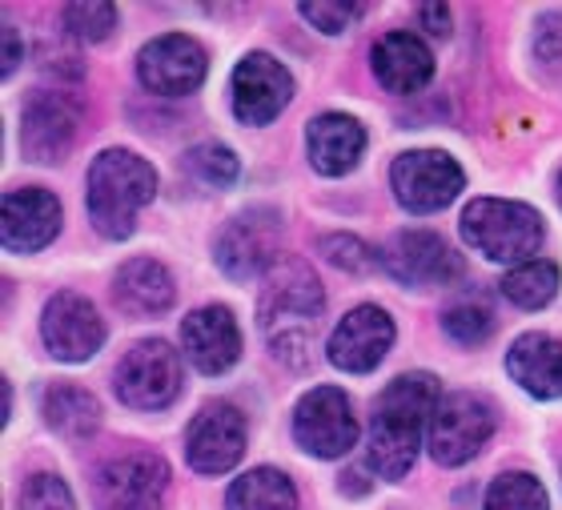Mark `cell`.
Returning a JSON list of instances; mask_svg holds the SVG:
<instances>
[{"instance_id": "6da1fadb", "label": "cell", "mask_w": 562, "mask_h": 510, "mask_svg": "<svg viewBox=\"0 0 562 510\" xmlns=\"http://www.w3.org/2000/svg\"><path fill=\"white\" fill-rule=\"evenodd\" d=\"M322 310H326V293H322V281L314 278L310 262L281 257L261 286L258 322L270 337V350L281 362H290L293 370L310 366V358H314Z\"/></svg>"}, {"instance_id": "7a4b0ae2", "label": "cell", "mask_w": 562, "mask_h": 510, "mask_svg": "<svg viewBox=\"0 0 562 510\" xmlns=\"http://www.w3.org/2000/svg\"><path fill=\"white\" fill-rule=\"evenodd\" d=\"M442 402L434 374H402L382 390L370 422V466L386 483L411 475L422 434H430V418Z\"/></svg>"}, {"instance_id": "3957f363", "label": "cell", "mask_w": 562, "mask_h": 510, "mask_svg": "<svg viewBox=\"0 0 562 510\" xmlns=\"http://www.w3.org/2000/svg\"><path fill=\"white\" fill-rule=\"evenodd\" d=\"M157 198V169L130 149H105L89 165L85 206L101 237L125 242L137 230V213Z\"/></svg>"}, {"instance_id": "277c9868", "label": "cell", "mask_w": 562, "mask_h": 510, "mask_svg": "<svg viewBox=\"0 0 562 510\" xmlns=\"http://www.w3.org/2000/svg\"><path fill=\"white\" fill-rule=\"evenodd\" d=\"M542 213L522 201L479 198L462 213V237L479 250L486 262H530L542 245Z\"/></svg>"}, {"instance_id": "5b68a950", "label": "cell", "mask_w": 562, "mask_h": 510, "mask_svg": "<svg viewBox=\"0 0 562 510\" xmlns=\"http://www.w3.org/2000/svg\"><path fill=\"white\" fill-rule=\"evenodd\" d=\"M281 237H285V221L278 209H246V213L225 221V230L217 233V266L234 281L261 278L266 269L281 262Z\"/></svg>"}, {"instance_id": "8992f818", "label": "cell", "mask_w": 562, "mask_h": 510, "mask_svg": "<svg viewBox=\"0 0 562 510\" xmlns=\"http://www.w3.org/2000/svg\"><path fill=\"white\" fill-rule=\"evenodd\" d=\"M390 186H394V198H398L402 209H411V213H438V209L450 206L462 193L467 174H462V165L450 153L411 149L394 157Z\"/></svg>"}, {"instance_id": "52a82bcc", "label": "cell", "mask_w": 562, "mask_h": 510, "mask_svg": "<svg viewBox=\"0 0 562 510\" xmlns=\"http://www.w3.org/2000/svg\"><path fill=\"white\" fill-rule=\"evenodd\" d=\"M165 490H169V466L153 451L117 454L93 478L101 510H161Z\"/></svg>"}, {"instance_id": "ba28073f", "label": "cell", "mask_w": 562, "mask_h": 510, "mask_svg": "<svg viewBox=\"0 0 562 510\" xmlns=\"http://www.w3.org/2000/svg\"><path fill=\"white\" fill-rule=\"evenodd\" d=\"M181 395V358L161 337L137 342L117 366V398L133 410H165Z\"/></svg>"}, {"instance_id": "9c48e42d", "label": "cell", "mask_w": 562, "mask_h": 510, "mask_svg": "<svg viewBox=\"0 0 562 510\" xmlns=\"http://www.w3.org/2000/svg\"><path fill=\"white\" fill-rule=\"evenodd\" d=\"M293 439L314 458H341L358 442V418L338 386H314L293 410Z\"/></svg>"}, {"instance_id": "30bf717a", "label": "cell", "mask_w": 562, "mask_h": 510, "mask_svg": "<svg viewBox=\"0 0 562 510\" xmlns=\"http://www.w3.org/2000/svg\"><path fill=\"white\" fill-rule=\"evenodd\" d=\"M382 266L402 281V286H418V290H446L458 286L467 274L462 254H454L450 245L430 230H402L390 237L382 250Z\"/></svg>"}, {"instance_id": "8fae6325", "label": "cell", "mask_w": 562, "mask_h": 510, "mask_svg": "<svg viewBox=\"0 0 562 510\" xmlns=\"http://www.w3.org/2000/svg\"><path fill=\"white\" fill-rule=\"evenodd\" d=\"M494 410L479 395H446L430 418V454L434 463L462 466L491 442Z\"/></svg>"}, {"instance_id": "7c38bea8", "label": "cell", "mask_w": 562, "mask_h": 510, "mask_svg": "<svg viewBox=\"0 0 562 510\" xmlns=\"http://www.w3.org/2000/svg\"><path fill=\"white\" fill-rule=\"evenodd\" d=\"M81 129V101L57 89L33 93L21 113V153L33 165L65 162Z\"/></svg>"}, {"instance_id": "4fadbf2b", "label": "cell", "mask_w": 562, "mask_h": 510, "mask_svg": "<svg viewBox=\"0 0 562 510\" xmlns=\"http://www.w3.org/2000/svg\"><path fill=\"white\" fill-rule=\"evenodd\" d=\"M210 73V57L205 48L186 33H165L157 41L140 48L137 57V77L140 85L157 97H189L198 93L201 81Z\"/></svg>"}, {"instance_id": "5bb4252c", "label": "cell", "mask_w": 562, "mask_h": 510, "mask_svg": "<svg viewBox=\"0 0 562 510\" xmlns=\"http://www.w3.org/2000/svg\"><path fill=\"white\" fill-rule=\"evenodd\" d=\"M41 337L57 362H89L105 346V322L89 298L72 290L53 293L41 313Z\"/></svg>"}, {"instance_id": "9a60e30c", "label": "cell", "mask_w": 562, "mask_h": 510, "mask_svg": "<svg viewBox=\"0 0 562 510\" xmlns=\"http://www.w3.org/2000/svg\"><path fill=\"white\" fill-rule=\"evenodd\" d=\"M186 454L198 475H225V470H234L241 463V454H246V418L237 414V407H229V402L205 407L189 422Z\"/></svg>"}, {"instance_id": "2e32d148", "label": "cell", "mask_w": 562, "mask_h": 510, "mask_svg": "<svg viewBox=\"0 0 562 510\" xmlns=\"http://www.w3.org/2000/svg\"><path fill=\"white\" fill-rule=\"evenodd\" d=\"M394 346V318L382 306H358L329 334V362L346 374H370Z\"/></svg>"}, {"instance_id": "e0dca14e", "label": "cell", "mask_w": 562, "mask_h": 510, "mask_svg": "<svg viewBox=\"0 0 562 510\" xmlns=\"http://www.w3.org/2000/svg\"><path fill=\"white\" fill-rule=\"evenodd\" d=\"M290 97L293 77L270 53H249L234 69V113L241 125H270Z\"/></svg>"}, {"instance_id": "ac0fdd59", "label": "cell", "mask_w": 562, "mask_h": 510, "mask_svg": "<svg viewBox=\"0 0 562 510\" xmlns=\"http://www.w3.org/2000/svg\"><path fill=\"white\" fill-rule=\"evenodd\" d=\"M181 346L186 358L201 374H225L241 358V330L229 306H201L181 322Z\"/></svg>"}, {"instance_id": "d6986e66", "label": "cell", "mask_w": 562, "mask_h": 510, "mask_svg": "<svg viewBox=\"0 0 562 510\" xmlns=\"http://www.w3.org/2000/svg\"><path fill=\"white\" fill-rule=\"evenodd\" d=\"M4 250L9 254H33L45 250L60 230V201L48 189L24 186L4 193Z\"/></svg>"}, {"instance_id": "ffe728a7", "label": "cell", "mask_w": 562, "mask_h": 510, "mask_svg": "<svg viewBox=\"0 0 562 510\" xmlns=\"http://www.w3.org/2000/svg\"><path fill=\"white\" fill-rule=\"evenodd\" d=\"M374 73L378 81L386 85L390 93L414 97L422 93L434 77V53L426 48V41L414 33H386L374 45Z\"/></svg>"}, {"instance_id": "44dd1931", "label": "cell", "mask_w": 562, "mask_h": 510, "mask_svg": "<svg viewBox=\"0 0 562 510\" xmlns=\"http://www.w3.org/2000/svg\"><path fill=\"white\" fill-rule=\"evenodd\" d=\"M305 149H310V165L317 174L341 177L362 162L366 129L346 113H322L305 129Z\"/></svg>"}, {"instance_id": "7402d4cb", "label": "cell", "mask_w": 562, "mask_h": 510, "mask_svg": "<svg viewBox=\"0 0 562 510\" xmlns=\"http://www.w3.org/2000/svg\"><path fill=\"white\" fill-rule=\"evenodd\" d=\"M177 298V286H173V274L161 266V262H153V257H133L125 266L117 269V278H113V302L121 306V313H130V318H157L173 306Z\"/></svg>"}, {"instance_id": "603a6c76", "label": "cell", "mask_w": 562, "mask_h": 510, "mask_svg": "<svg viewBox=\"0 0 562 510\" xmlns=\"http://www.w3.org/2000/svg\"><path fill=\"white\" fill-rule=\"evenodd\" d=\"M506 370L527 395L562 398V342L551 334H522L506 350Z\"/></svg>"}, {"instance_id": "cb8c5ba5", "label": "cell", "mask_w": 562, "mask_h": 510, "mask_svg": "<svg viewBox=\"0 0 562 510\" xmlns=\"http://www.w3.org/2000/svg\"><path fill=\"white\" fill-rule=\"evenodd\" d=\"M41 410H45L48 426L69 442H85L101 426V402L85 386H72V382L48 386L45 398H41Z\"/></svg>"}, {"instance_id": "d4e9b609", "label": "cell", "mask_w": 562, "mask_h": 510, "mask_svg": "<svg viewBox=\"0 0 562 510\" xmlns=\"http://www.w3.org/2000/svg\"><path fill=\"white\" fill-rule=\"evenodd\" d=\"M225 510H297V490L290 475H281L273 466H258L229 487Z\"/></svg>"}, {"instance_id": "484cf974", "label": "cell", "mask_w": 562, "mask_h": 510, "mask_svg": "<svg viewBox=\"0 0 562 510\" xmlns=\"http://www.w3.org/2000/svg\"><path fill=\"white\" fill-rule=\"evenodd\" d=\"M498 286H503L506 302L522 306V310H542V306H551L554 293H559V266H554V262H542V257H530V262L510 269Z\"/></svg>"}, {"instance_id": "4316f807", "label": "cell", "mask_w": 562, "mask_h": 510, "mask_svg": "<svg viewBox=\"0 0 562 510\" xmlns=\"http://www.w3.org/2000/svg\"><path fill=\"white\" fill-rule=\"evenodd\" d=\"M486 510H551V502H547V490H542L539 478L510 470V475H498L491 483Z\"/></svg>"}, {"instance_id": "83f0119b", "label": "cell", "mask_w": 562, "mask_h": 510, "mask_svg": "<svg viewBox=\"0 0 562 510\" xmlns=\"http://www.w3.org/2000/svg\"><path fill=\"white\" fill-rule=\"evenodd\" d=\"M186 169L198 177L201 186H210V189L234 186L237 174H241V165H237L234 149H225V145H217V141L193 145V149L186 153Z\"/></svg>"}, {"instance_id": "f1b7e54d", "label": "cell", "mask_w": 562, "mask_h": 510, "mask_svg": "<svg viewBox=\"0 0 562 510\" xmlns=\"http://www.w3.org/2000/svg\"><path fill=\"white\" fill-rule=\"evenodd\" d=\"M442 330L462 346H482L486 337L494 334V310L482 298H467V302H454L442 313Z\"/></svg>"}, {"instance_id": "f546056e", "label": "cell", "mask_w": 562, "mask_h": 510, "mask_svg": "<svg viewBox=\"0 0 562 510\" xmlns=\"http://www.w3.org/2000/svg\"><path fill=\"white\" fill-rule=\"evenodd\" d=\"M317 254L326 257L329 266L346 269V274H370V269L382 266V254H378L374 245H366L362 237H353V233H329V237H322Z\"/></svg>"}, {"instance_id": "4dcf8cb0", "label": "cell", "mask_w": 562, "mask_h": 510, "mask_svg": "<svg viewBox=\"0 0 562 510\" xmlns=\"http://www.w3.org/2000/svg\"><path fill=\"white\" fill-rule=\"evenodd\" d=\"M65 29H69L77 41H105L113 29H117V9L109 0H81V4H65Z\"/></svg>"}, {"instance_id": "1f68e13d", "label": "cell", "mask_w": 562, "mask_h": 510, "mask_svg": "<svg viewBox=\"0 0 562 510\" xmlns=\"http://www.w3.org/2000/svg\"><path fill=\"white\" fill-rule=\"evenodd\" d=\"M21 510H77V502L57 475H29L21 487Z\"/></svg>"}, {"instance_id": "d6a6232c", "label": "cell", "mask_w": 562, "mask_h": 510, "mask_svg": "<svg viewBox=\"0 0 562 510\" xmlns=\"http://www.w3.org/2000/svg\"><path fill=\"white\" fill-rule=\"evenodd\" d=\"M297 12H302L314 29H322L326 36H338V33H346L358 16H362L366 4H346V0H314V4H302Z\"/></svg>"}, {"instance_id": "836d02e7", "label": "cell", "mask_w": 562, "mask_h": 510, "mask_svg": "<svg viewBox=\"0 0 562 510\" xmlns=\"http://www.w3.org/2000/svg\"><path fill=\"white\" fill-rule=\"evenodd\" d=\"M535 48H539L542 60L562 57V16H559V12H551V16H542V21H539V33H535Z\"/></svg>"}, {"instance_id": "e575fe53", "label": "cell", "mask_w": 562, "mask_h": 510, "mask_svg": "<svg viewBox=\"0 0 562 510\" xmlns=\"http://www.w3.org/2000/svg\"><path fill=\"white\" fill-rule=\"evenodd\" d=\"M418 16L434 36H450V9L446 4H422Z\"/></svg>"}, {"instance_id": "d590c367", "label": "cell", "mask_w": 562, "mask_h": 510, "mask_svg": "<svg viewBox=\"0 0 562 510\" xmlns=\"http://www.w3.org/2000/svg\"><path fill=\"white\" fill-rule=\"evenodd\" d=\"M21 65V33H16V24H4V77H12Z\"/></svg>"}, {"instance_id": "8d00e7d4", "label": "cell", "mask_w": 562, "mask_h": 510, "mask_svg": "<svg viewBox=\"0 0 562 510\" xmlns=\"http://www.w3.org/2000/svg\"><path fill=\"white\" fill-rule=\"evenodd\" d=\"M0 390H4V422H9V414H12V386H9V378L0 382Z\"/></svg>"}, {"instance_id": "74e56055", "label": "cell", "mask_w": 562, "mask_h": 510, "mask_svg": "<svg viewBox=\"0 0 562 510\" xmlns=\"http://www.w3.org/2000/svg\"><path fill=\"white\" fill-rule=\"evenodd\" d=\"M559 206H562V169H559Z\"/></svg>"}]
</instances>
